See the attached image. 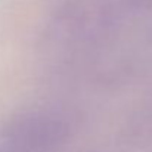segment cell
<instances>
[{
  "label": "cell",
  "mask_w": 152,
  "mask_h": 152,
  "mask_svg": "<svg viewBox=\"0 0 152 152\" xmlns=\"http://www.w3.org/2000/svg\"><path fill=\"white\" fill-rule=\"evenodd\" d=\"M71 124L59 111L30 108L0 123V152H62Z\"/></svg>",
  "instance_id": "1"
}]
</instances>
